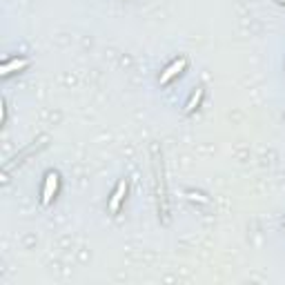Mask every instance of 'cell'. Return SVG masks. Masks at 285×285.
<instances>
[{"label": "cell", "mask_w": 285, "mask_h": 285, "mask_svg": "<svg viewBox=\"0 0 285 285\" xmlns=\"http://www.w3.org/2000/svg\"><path fill=\"white\" fill-rule=\"evenodd\" d=\"M58 190V174L56 172H49L45 178V187H42V205H49L54 194Z\"/></svg>", "instance_id": "1"}, {"label": "cell", "mask_w": 285, "mask_h": 285, "mask_svg": "<svg viewBox=\"0 0 285 285\" xmlns=\"http://www.w3.org/2000/svg\"><path fill=\"white\" fill-rule=\"evenodd\" d=\"M185 65H187V60H185V58H178V60H174V63L169 65V67H167V69L161 74V83H169L174 76H178L180 71L185 69Z\"/></svg>", "instance_id": "2"}, {"label": "cell", "mask_w": 285, "mask_h": 285, "mask_svg": "<svg viewBox=\"0 0 285 285\" xmlns=\"http://www.w3.org/2000/svg\"><path fill=\"white\" fill-rule=\"evenodd\" d=\"M125 192H127V180L123 178V180H120V183H118L116 192H114L112 201H109V210H112V212H118L120 203H123V198H125Z\"/></svg>", "instance_id": "3"}, {"label": "cell", "mask_w": 285, "mask_h": 285, "mask_svg": "<svg viewBox=\"0 0 285 285\" xmlns=\"http://www.w3.org/2000/svg\"><path fill=\"white\" fill-rule=\"evenodd\" d=\"M27 65H29V60H27V58H14V60H9V63H5L3 67H0V74H3V76H9L11 71L25 69Z\"/></svg>", "instance_id": "4"}, {"label": "cell", "mask_w": 285, "mask_h": 285, "mask_svg": "<svg viewBox=\"0 0 285 285\" xmlns=\"http://www.w3.org/2000/svg\"><path fill=\"white\" fill-rule=\"evenodd\" d=\"M201 98H203V89H201V87H198V89H196V92H194V96H192V98H190V102H187V107H185V112H187V114H192V112H194V109H196V107H198V102H201Z\"/></svg>", "instance_id": "5"}, {"label": "cell", "mask_w": 285, "mask_h": 285, "mask_svg": "<svg viewBox=\"0 0 285 285\" xmlns=\"http://www.w3.org/2000/svg\"><path fill=\"white\" fill-rule=\"evenodd\" d=\"M281 3H285V0H281Z\"/></svg>", "instance_id": "6"}]
</instances>
